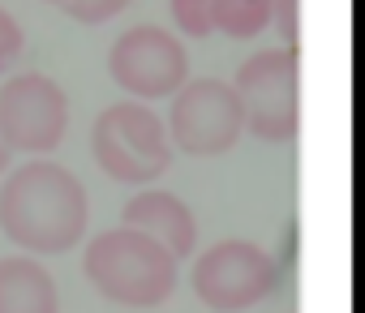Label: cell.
I'll use <instances>...</instances> for the list:
<instances>
[{
  "label": "cell",
  "mask_w": 365,
  "mask_h": 313,
  "mask_svg": "<svg viewBox=\"0 0 365 313\" xmlns=\"http://www.w3.org/2000/svg\"><path fill=\"white\" fill-rule=\"evenodd\" d=\"M241 103V120L258 142H292L301 133V52L262 48L228 82Z\"/></svg>",
  "instance_id": "277c9868"
},
{
  "label": "cell",
  "mask_w": 365,
  "mask_h": 313,
  "mask_svg": "<svg viewBox=\"0 0 365 313\" xmlns=\"http://www.w3.org/2000/svg\"><path fill=\"white\" fill-rule=\"evenodd\" d=\"M43 5H56V9H61V5H65V0H43Z\"/></svg>",
  "instance_id": "e0dca14e"
},
{
  "label": "cell",
  "mask_w": 365,
  "mask_h": 313,
  "mask_svg": "<svg viewBox=\"0 0 365 313\" xmlns=\"http://www.w3.org/2000/svg\"><path fill=\"white\" fill-rule=\"evenodd\" d=\"M9 154H14V150L5 146V137H0V172H5V168H9Z\"/></svg>",
  "instance_id": "2e32d148"
},
{
  "label": "cell",
  "mask_w": 365,
  "mask_h": 313,
  "mask_svg": "<svg viewBox=\"0 0 365 313\" xmlns=\"http://www.w3.org/2000/svg\"><path fill=\"white\" fill-rule=\"evenodd\" d=\"M172 22L180 26V35L190 39H207L211 35V0H168Z\"/></svg>",
  "instance_id": "7c38bea8"
},
{
  "label": "cell",
  "mask_w": 365,
  "mask_h": 313,
  "mask_svg": "<svg viewBox=\"0 0 365 313\" xmlns=\"http://www.w3.org/2000/svg\"><path fill=\"white\" fill-rule=\"evenodd\" d=\"M108 73L138 99H163L190 82V56L163 26H129L108 52Z\"/></svg>",
  "instance_id": "ba28073f"
},
{
  "label": "cell",
  "mask_w": 365,
  "mask_h": 313,
  "mask_svg": "<svg viewBox=\"0 0 365 313\" xmlns=\"http://www.w3.org/2000/svg\"><path fill=\"white\" fill-rule=\"evenodd\" d=\"M91 287L129 309H155L176 292V258L129 228H108L82 249Z\"/></svg>",
  "instance_id": "7a4b0ae2"
},
{
  "label": "cell",
  "mask_w": 365,
  "mask_h": 313,
  "mask_svg": "<svg viewBox=\"0 0 365 313\" xmlns=\"http://www.w3.org/2000/svg\"><path fill=\"white\" fill-rule=\"evenodd\" d=\"M129 5V0H65V14L73 22H86V26H99V22H112L120 9Z\"/></svg>",
  "instance_id": "4fadbf2b"
},
{
  "label": "cell",
  "mask_w": 365,
  "mask_h": 313,
  "mask_svg": "<svg viewBox=\"0 0 365 313\" xmlns=\"http://www.w3.org/2000/svg\"><path fill=\"white\" fill-rule=\"evenodd\" d=\"M168 142L172 150L198 154V159H211V154H224L237 146V137L245 133L241 120V103L237 90L220 78H194L172 95V112H168Z\"/></svg>",
  "instance_id": "8992f818"
},
{
  "label": "cell",
  "mask_w": 365,
  "mask_h": 313,
  "mask_svg": "<svg viewBox=\"0 0 365 313\" xmlns=\"http://www.w3.org/2000/svg\"><path fill=\"white\" fill-rule=\"evenodd\" d=\"M86 215L91 206L82 181L52 159L22 164L0 185V232L26 253H69L86 236Z\"/></svg>",
  "instance_id": "6da1fadb"
},
{
  "label": "cell",
  "mask_w": 365,
  "mask_h": 313,
  "mask_svg": "<svg viewBox=\"0 0 365 313\" xmlns=\"http://www.w3.org/2000/svg\"><path fill=\"white\" fill-rule=\"evenodd\" d=\"M271 26L279 31L284 48L301 43V0H271Z\"/></svg>",
  "instance_id": "5bb4252c"
},
{
  "label": "cell",
  "mask_w": 365,
  "mask_h": 313,
  "mask_svg": "<svg viewBox=\"0 0 365 313\" xmlns=\"http://www.w3.org/2000/svg\"><path fill=\"white\" fill-rule=\"evenodd\" d=\"M271 26V0H211V31L228 39H258Z\"/></svg>",
  "instance_id": "8fae6325"
},
{
  "label": "cell",
  "mask_w": 365,
  "mask_h": 313,
  "mask_svg": "<svg viewBox=\"0 0 365 313\" xmlns=\"http://www.w3.org/2000/svg\"><path fill=\"white\" fill-rule=\"evenodd\" d=\"M120 228L129 232H142L146 240H155L159 249H168L176 262L180 258H194L198 249V219L194 211L180 202L176 193L168 189H142L125 202L120 211Z\"/></svg>",
  "instance_id": "9c48e42d"
},
{
  "label": "cell",
  "mask_w": 365,
  "mask_h": 313,
  "mask_svg": "<svg viewBox=\"0 0 365 313\" xmlns=\"http://www.w3.org/2000/svg\"><path fill=\"white\" fill-rule=\"evenodd\" d=\"M22 43H26V35H22V26H18V18H14L9 9H0V73H5V69L22 56Z\"/></svg>",
  "instance_id": "9a60e30c"
},
{
  "label": "cell",
  "mask_w": 365,
  "mask_h": 313,
  "mask_svg": "<svg viewBox=\"0 0 365 313\" xmlns=\"http://www.w3.org/2000/svg\"><path fill=\"white\" fill-rule=\"evenodd\" d=\"M275 287H279V266L254 240H220L194 258V296L215 313L254 309Z\"/></svg>",
  "instance_id": "5b68a950"
},
{
  "label": "cell",
  "mask_w": 365,
  "mask_h": 313,
  "mask_svg": "<svg viewBox=\"0 0 365 313\" xmlns=\"http://www.w3.org/2000/svg\"><path fill=\"white\" fill-rule=\"evenodd\" d=\"M69 99L48 73H18L0 86V137L9 150L48 154L65 142Z\"/></svg>",
  "instance_id": "52a82bcc"
},
{
  "label": "cell",
  "mask_w": 365,
  "mask_h": 313,
  "mask_svg": "<svg viewBox=\"0 0 365 313\" xmlns=\"http://www.w3.org/2000/svg\"><path fill=\"white\" fill-rule=\"evenodd\" d=\"M91 150H95V164L112 181L138 185V189H150L172 164L168 129H163L159 112H150L146 103L103 107L91 129Z\"/></svg>",
  "instance_id": "3957f363"
},
{
  "label": "cell",
  "mask_w": 365,
  "mask_h": 313,
  "mask_svg": "<svg viewBox=\"0 0 365 313\" xmlns=\"http://www.w3.org/2000/svg\"><path fill=\"white\" fill-rule=\"evenodd\" d=\"M0 313H61L56 279L35 258H0Z\"/></svg>",
  "instance_id": "30bf717a"
}]
</instances>
